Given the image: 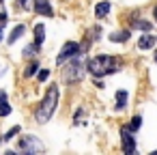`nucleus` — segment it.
<instances>
[{
	"instance_id": "1",
	"label": "nucleus",
	"mask_w": 157,
	"mask_h": 155,
	"mask_svg": "<svg viewBox=\"0 0 157 155\" xmlns=\"http://www.w3.org/2000/svg\"><path fill=\"white\" fill-rule=\"evenodd\" d=\"M56 106H58V86H50L45 97H43V101H41V106L37 108V114H35L37 123H48L52 118Z\"/></svg>"
},
{
	"instance_id": "2",
	"label": "nucleus",
	"mask_w": 157,
	"mask_h": 155,
	"mask_svg": "<svg viewBox=\"0 0 157 155\" xmlns=\"http://www.w3.org/2000/svg\"><path fill=\"white\" fill-rule=\"evenodd\" d=\"M116 69H118V67H116V58H114V56L101 54V56H95V58L88 60V71H90L95 78H103V76H108V73H114Z\"/></svg>"
},
{
	"instance_id": "3",
	"label": "nucleus",
	"mask_w": 157,
	"mask_h": 155,
	"mask_svg": "<svg viewBox=\"0 0 157 155\" xmlns=\"http://www.w3.org/2000/svg\"><path fill=\"white\" fill-rule=\"evenodd\" d=\"M80 54V43H75V41H67L65 45H63V50H60V54H58V63H65L67 58H73V56H78Z\"/></svg>"
},
{
	"instance_id": "4",
	"label": "nucleus",
	"mask_w": 157,
	"mask_h": 155,
	"mask_svg": "<svg viewBox=\"0 0 157 155\" xmlns=\"http://www.w3.org/2000/svg\"><path fill=\"white\" fill-rule=\"evenodd\" d=\"M20 146H22L26 153H37V151L43 149V144H41L35 136H26V138H22V140H20Z\"/></svg>"
},
{
	"instance_id": "5",
	"label": "nucleus",
	"mask_w": 157,
	"mask_h": 155,
	"mask_svg": "<svg viewBox=\"0 0 157 155\" xmlns=\"http://www.w3.org/2000/svg\"><path fill=\"white\" fill-rule=\"evenodd\" d=\"M80 78H82V65L73 60V63L69 65V69L65 71V80H67V82H73V80H80Z\"/></svg>"
},
{
	"instance_id": "6",
	"label": "nucleus",
	"mask_w": 157,
	"mask_h": 155,
	"mask_svg": "<svg viewBox=\"0 0 157 155\" xmlns=\"http://www.w3.org/2000/svg\"><path fill=\"white\" fill-rule=\"evenodd\" d=\"M121 138H123V151L125 153H133L136 151V142H133L131 134L127 129H121Z\"/></svg>"
},
{
	"instance_id": "7",
	"label": "nucleus",
	"mask_w": 157,
	"mask_h": 155,
	"mask_svg": "<svg viewBox=\"0 0 157 155\" xmlns=\"http://www.w3.org/2000/svg\"><path fill=\"white\" fill-rule=\"evenodd\" d=\"M35 11L41 13V15H45V17H52L54 15L52 7H50V0H35Z\"/></svg>"
},
{
	"instance_id": "8",
	"label": "nucleus",
	"mask_w": 157,
	"mask_h": 155,
	"mask_svg": "<svg viewBox=\"0 0 157 155\" xmlns=\"http://www.w3.org/2000/svg\"><path fill=\"white\" fill-rule=\"evenodd\" d=\"M155 41H157L155 35H151V33H148V35H142L140 41H138V48H140V50H148V48L155 45Z\"/></svg>"
},
{
	"instance_id": "9",
	"label": "nucleus",
	"mask_w": 157,
	"mask_h": 155,
	"mask_svg": "<svg viewBox=\"0 0 157 155\" xmlns=\"http://www.w3.org/2000/svg\"><path fill=\"white\" fill-rule=\"evenodd\" d=\"M110 9H112L110 2H99V5L95 7V17H105V15L110 13Z\"/></svg>"
},
{
	"instance_id": "10",
	"label": "nucleus",
	"mask_w": 157,
	"mask_h": 155,
	"mask_svg": "<svg viewBox=\"0 0 157 155\" xmlns=\"http://www.w3.org/2000/svg\"><path fill=\"white\" fill-rule=\"evenodd\" d=\"M43 39H45V26H43V24H37V26H35V43L41 45Z\"/></svg>"
},
{
	"instance_id": "11",
	"label": "nucleus",
	"mask_w": 157,
	"mask_h": 155,
	"mask_svg": "<svg viewBox=\"0 0 157 155\" xmlns=\"http://www.w3.org/2000/svg\"><path fill=\"white\" fill-rule=\"evenodd\" d=\"M127 99H129L127 91H118V93H116V110H123V108L127 106Z\"/></svg>"
},
{
	"instance_id": "12",
	"label": "nucleus",
	"mask_w": 157,
	"mask_h": 155,
	"mask_svg": "<svg viewBox=\"0 0 157 155\" xmlns=\"http://www.w3.org/2000/svg\"><path fill=\"white\" fill-rule=\"evenodd\" d=\"M24 30H26V28H24V24L15 26V28H13V33H11V37H9V43H15V41H17V39L24 35Z\"/></svg>"
},
{
	"instance_id": "13",
	"label": "nucleus",
	"mask_w": 157,
	"mask_h": 155,
	"mask_svg": "<svg viewBox=\"0 0 157 155\" xmlns=\"http://www.w3.org/2000/svg\"><path fill=\"white\" fill-rule=\"evenodd\" d=\"M129 39V33H116V35H110V41H116V43H123Z\"/></svg>"
},
{
	"instance_id": "14",
	"label": "nucleus",
	"mask_w": 157,
	"mask_h": 155,
	"mask_svg": "<svg viewBox=\"0 0 157 155\" xmlns=\"http://www.w3.org/2000/svg\"><path fill=\"white\" fill-rule=\"evenodd\" d=\"M7 114H11V106L5 99H0V116H7Z\"/></svg>"
},
{
	"instance_id": "15",
	"label": "nucleus",
	"mask_w": 157,
	"mask_h": 155,
	"mask_svg": "<svg viewBox=\"0 0 157 155\" xmlns=\"http://www.w3.org/2000/svg\"><path fill=\"white\" fill-rule=\"evenodd\" d=\"M140 125H142V118H140V116H133L131 123H129V131H138Z\"/></svg>"
},
{
	"instance_id": "16",
	"label": "nucleus",
	"mask_w": 157,
	"mask_h": 155,
	"mask_svg": "<svg viewBox=\"0 0 157 155\" xmlns=\"http://www.w3.org/2000/svg\"><path fill=\"white\" fill-rule=\"evenodd\" d=\"M15 134H20V127H17V125H15V127H13V129H9V131H7V134H5V138H2V140H5V142H7V140H11V138H13V136H15Z\"/></svg>"
},
{
	"instance_id": "17",
	"label": "nucleus",
	"mask_w": 157,
	"mask_h": 155,
	"mask_svg": "<svg viewBox=\"0 0 157 155\" xmlns=\"http://www.w3.org/2000/svg\"><path fill=\"white\" fill-rule=\"evenodd\" d=\"M133 26H138V28H142V30H148V28H151V24H148V22H142V20H136Z\"/></svg>"
},
{
	"instance_id": "18",
	"label": "nucleus",
	"mask_w": 157,
	"mask_h": 155,
	"mask_svg": "<svg viewBox=\"0 0 157 155\" xmlns=\"http://www.w3.org/2000/svg\"><path fill=\"white\" fill-rule=\"evenodd\" d=\"M37 69H39V67H37V63H33V65L26 69V73H24V76H26V78H30V76H35V73H37Z\"/></svg>"
},
{
	"instance_id": "19",
	"label": "nucleus",
	"mask_w": 157,
	"mask_h": 155,
	"mask_svg": "<svg viewBox=\"0 0 157 155\" xmlns=\"http://www.w3.org/2000/svg\"><path fill=\"white\" fill-rule=\"evenodd\" d=\"M37 78H39V82H45V80L50 78V71H48V69H43V71H39V76H37Z\"/></svg>"
},
{
	"instance_id": "20",
	"label": "nucleus",
	"mask_w": 157,
	"mask_h": 155,
	"mask_svg": "<svg viewBox=\"0 0 157 155\" xmlns=\"http://www.w3.org/2000/svg\"><path fill=\"white\" fill-rule=\"evenodd\" d=\"M35 52H37V43H35V45H28V48L24 50V54H26V56H33Z\"/></svg>"
},
{
	"instance_id": "21",
	"label": "nucleus",
	"mask_w": 157,
	"mask_h": 155,
	"mask_svg": "<svg viewBox=\"0 0 157 155\" xmlns=\"http://www.w3.org/2000/svg\"><path fill=\"white\" fill-rule=\"evenodd\" d=\"M7 24V15L5 13H0V26H5Z\"/></svg>"
},
{
	"instance_id": "22",
	"label": "nucleus",
	"mask_w": 157,
	"mask_h": 155,
	"mask_svg": "<svg viewBox=\"0 0 157 155\" xmlns=\"http://www.w3.org/2000/svg\"><path fill=\"white\" fill-rule=\"evenodd\" d=\"M153 15H155V22H157V9H155V11H153Z\"/></svg>"
},
{
	"instance_id": "23",
	"label": "nucleus",
	"mask_w": 157,
	"mask_h": 155,
	"mask_svg": "<svg viewBox=\"0 0 157 155\" xmlns=\"http://www.w3.org/2000/svg\"><path fill=\"white\" fill-rule=\"evenodd\" d=\"M0 39H2V30H0Z\"/></svg>"
},
{
	"instance_id": "24",
	"label": "nucleus",
	"mask_w": 157,
	"mask_h": 155,
	"mask_svg": "<svg viewBox=\"0 0 157 155\" xmlns=\"http://www.w3.org/2000/svg\"><path fill=\"white\" fill-rule=\"evenodd\" d=\"M155 60H157V54H155Z\"/></svg>"
}]
</instances>
